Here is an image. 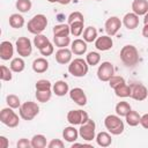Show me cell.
Instances as JSON below:
<instances>
[{
    "mask_svg": "<svg viewBox=\"0 0 148 148\" xmlns=\"http://www.w3.org/2000/svg\"><path fill=\"white\" fill-rule=\"evenodd\" d=\"M120 60L127 67H133L139 62V51L134 45H125L120 50Z\"/></svg>",
    "mask_w": 148,
    "mask_h": 148,
    "instance_id": "1",
    "label": "cell"
},
{
    "mask_svg": "<svg viewBox=\"0 0 148 148\" xmlns=\"http://www.w3.org/2000/svg\"><path fill=\"white\" fill-rule=\"evenodd\" d=\"M104 126L109 131V133L113 135H119L124 132L125 125L118 114H109L104 119Z\"/></svg>",
    "mask_w": 148,
    "mask_h": 148,
    "instance_id": "2",
    "label": "cell"
},
{
    "mask_svg": "<svg viewBox=\"0 0 148 148\" xmlns=\"http://www.w3.org/2000/svg\"><path fill=\"white\" fill-rule=\"evenodd\" d=\"M46 25H47V18L44 14H37L35 15L27 24V29L30 34H34V35H38V34H42L45 29H46Z\"/></svg>",
    "mask_w": 148,
    "mask_h": 148,
    "instance_id": "3",
    "label": "cell"
},
{
    "mask_svg": "<svg viewBox=\"0 0 148 148\" xmlns=\"http://www.w3.org/2000/svg\"><path fill=\"white\" fill-rule=\"evenodd\" d=\"M88 69H89V65L82 58H76V59L72 60L68 65L69 74H72L75 77H82V76L87 75Z\"/></svg>",
    "mask_w": 148,
    "mask_h": 148,
    "instance_id": "4",
    "label": "cell"
},
{
    "mask_svg": "<svg viewBox=\"0 0 148 148\" xmlns=\"http://www.w3.org/2000/svg\"><path fill=\"white\" fill-rule=\"evenodd\" d=\"M18 112H20V117L23 120L29 121V120H32L39 113V106L36 102L28 101V102H24L23 104H21Z\"/></svg>",
    "mask_w": 148,
    "mask_h": 148,
    "instance_id": "5",
    "label": "cell"
},
{
    "mask_svg": "<svg viewBox=\"0 0 148 148\" xmlns=\"http://www.w3.org/2000/svg\"><path fill=\"white\" fill-rule=\"evenodd\" d=\"M0 121L3 125L13 128V127H16L18 125L20 118L15 113V111H13V109L8 106V108H5V109L1 110V112H0Z\"/></svg>",
    "mask_w": 148,
    "mask_h": 148,
    "instance_id": "6",
    "label": "cell"
},
{
    "mask_svg": "<svg viewBox=\"0 0 148 148\" xmlns=\"http://www.w3.org/2000/svg\"><path fill=\"white\" fill-rule=\"evenodd\" d=\"M79 135L86 140V141H91L96 138V124L92 119H88L87 123L80 125L79 128Z\"/></svg>",
    "mask_w": 148,
    "mask_h": 148,
    "instance_id": "7",
    "label": "cell"
},
{
    "mask_svg": "<svg viewBox=\"0 0 148 148\" xmlns=\"http://www.w3.org/2000/svg\"><path fill=\"white\" fill-rule=\"evenodd\" d=\"M89 119V116L83 110H71L67 113V121L71 125H82L87 123Z\"/></svg>",
    "mask_w": 148,
    "mask_h": 148,
    "instance_id": "8",
    "label": "cell"
},
{
    "mask_svg": "<svg viewBox=\"0 0 148 148\" xmlns=\"http://www.w3.org/2000/svg\"><path fill=\"white\" fill-rule=\"evenodd\" d=\"M16 51L18 53V56H21L22 58L24 57H29L32 52V45H31V40L28 37H18L16 40Z\"/></svg>",
    "mask_w": 148,
    "mask_h": 148,
    "instance_id": "9",
    "label": "cell"
},
{
    "mask_svg": "<svg viewBox=\"0 0 148 148\" xmlns=\"http://www.w3.org/2000/svg\"><path fill=\"white\" fill-rule=\"evenodd\" d=\"M114 75V68L113 65L109 61H104L98 66L97 69V77L103 82H109L111 76Z\"/></svg>",
    "mask_w": 148,
    "mask_h": 148,
    "instance_id": "10",
    "label": "cell"
},
{
    "mask_svg": "<svg viewBox=\"0 0 148 148\" xmlns=\"http://www.w3.org/2000/svg\"><path fill=\"white\" fill-rule=\"evenodd\" d=\"M131 86V97L135 101H145L148 96V89L142 83H132Z\"/></svg>",
    "mask_w": 148,
    "mask_h": 148,
    "instance_id": "11",
    "label": "cell"
},
{
    "mask_svg": "<svg viewBox=\"0 0 148 148\" xmlns=\"http://www.w3.org/2000/svg\"><path fill=\"white\" fill-rule=\"evenodd\" d=\"M121 24H123V22H121V20H120L119 17H117V16H111V17H109V18L105 21L104 28H105L106 34L112 37V36L117 35V32L119 31Z\"/></svg>",
    "mask_w": 148,
    "mask_h": 148,
    "instance_id": "12",
    "label": "cell"
},
{
    "mask_svg": "<svg viewBox=\"0 0 148 148\" xmlns=\"http://www.w3.org/2000/svg\"><path fill=\"white\" fill-rule=\"evenodd\" d=\"M69 97L71 99L76 103L77 105L80 106H84L87 104V96H86V92L83 91V89L76 87V88H73L69 90Z\"/></svg>",
    "mask_w": 148,
    "mask_h": 148,
    "instance_id": "13",
    "label": "cell"
},
{
    "mask_svg": "<svg viewBox=\"0 0 148 148\" xmlns=\"http://www.w3.org/2000/svg\"><path fill=\"white\" fill-rule=\"evenodd\" d=\"M72 50L67 49V47H62L59 49L56 52V60L58 64L60 65H67L72 61Z\"/></svg>",
    "mask_w": 148,
    "mask_h": 148,
    "instance_id": "14",
    "label": "cell"
},
{
    "mask_svg": "<svg viewBox=\"0 0 148 148\" xmlns=\"http://www.w3.org/2000/svg\"><path fill=\"white\" fill-rule=\"evenodd\" d=\"M112 45H113V40L109 35L97 37L95 40V47L98 51H108L112 47Z\"/></svg>",
    "mask_w": 148,
    "mask_h": 148,
    "instance_id": "15",
    "label": "cell"
},
{
    "mask_svg": "<svg viewBox=\"0 0 148 148\" xmlns=\"http://www.w3.org/2000/svg\"><path fill=\"white\" fill-rule=\"evenodd\" d=\"M13 54H14L13 44L8 40H3L0 44V58L2 60H9V59H12Z\"/></svg>",
    "mask_w": 148,
    "mask_h": 148,
    "instance_id": "16",
    "label": "cell"
},
{
    "mask_svg": "<svg viewBox=\"0 0 148 148\" xmlns=\"http://www.w3.org/2000/svg\"><path fill=\"white\" fill-rule=\"evenodd\" d=\"M123 24L126 27V29L128 30H133L139 25V16L135 13H127L125 14V16L123 17Z\"/></svg>",
    "mask_w": 148,
    "mask_h": 148,
    "instance_id": "17",
    "label": "cell"
},
{
    "mask_svg": "<svg viewBox=\"0 0 148 148\" xmlns=\"http://www.w3.org/2000/svg\"><path fill=\"white\" fill-rule=\"evenodd\" d=\"M87 42L84 39H74L72 43H71V50L74 54L76 56H82L87 52Z\"/></svg>",
    "mask_w": 148,
    "mask_h": 148,
    "instance_id": "18",
    "label": "cell"
},
{
    "mask_svg": "<svg viewBox=\"0 0 148 148\" xmlns=\"http://www.w3.org/2000/svg\"><path fill=\"white\" fill-rule=\"evenodd\" d=\"M132 10L138 16L145 15L148 12V0H133Z\"/></svg>",
    "mask_w": 148,
    "mask_h": 148,
    "instance_id": "19",
    "label": "cell"
},
{
    "mask_svg": "<svg viewBox=\"0 0 148 148\" xmlns=\"http://www.w3.org/2000/svg\"><path fill=\"white\" fill-rule=\"evenodd\" d=\"M49 69V61L45 58H37L32 61V71L35 73H45Z\"/></svg>",
    "mask_w": 148,
    "mask_h": 148,
    "instance_id": "20",
    "label": "cell"
},
{
    "mask_svg": "<svg viewBox=\"0 0 148 148\" xmlns=\"http://www.w3.org/2000/svg\"><path fill=\"white\" fill-rule=\"evenodd\" d=\"M77 136H79V131L74 127V125L67 126L62 131V138L67 142H75L77 140Z\"/></svg>",
    "mask_w": 148,
    "mask_h": 148,
    "instance_id": "21",
    "label": "cell"
},
{
    "mask_svg": "<svg viewBox=\"0 0 148 148\" xmlns=\"http://www.w3.org/2000/svg\"><path fill=\"white\" fill-rule=\"evenodd\" d=\"M52 91L57 95V96H65L67 92H69V87H68V83L66 81H57L53 86H52Z\"/></svg>",
    "mask_w": 148,
    "mask_h": 148,
    "instance_id": "22",
    "label": "cell"
},
{
    "mask_svg": "<svg viewBox=\"0 0 148 148\" xmlns=\"http://www.w3.org/2000/svg\"><path fill=\"white\" fill-rule=\"evenodd\" d=\"M95 139H96L97 145L101 147H109L112 143V138H111L110 133H108V132H99Z\"/></svg>",
    "mask_w": 148,
    "mask_h": 148,
    "instance_id": "23",
    "label": "cell"
},
{
    "mask_svg": "<svg viewBox=\"0 0 148 148\" xmlns=\"http://www.w3.org/2000/svg\"><path fill=\"white\" fill-rule=\"evenodd\" d=\"M9 25L14 29H20L24 25V17L18 14V13H15V14H12L9 16Z\"/></svg>",
    "mask_w": 148,
    "mask_h": 148,
    "instance_id": "24",
    "label": "cell"
},
{
    "mask_svg": "<svg viewBox=\"0 0 148 148\" xmlns=\"http://www.w3.org/2000/svg\"><path fill=\"white\" fill-rule=\"evenodd\" d=\"M9 67L14 73H21L25 67V62H24L22 57H17V58L12 59V61L9 64Z\"/></svg>",
    "mask_w": 148,
    "mask_h": 148,
    "instance_id": "25",
    "label": "cell"
},
{
    "mask_svg": "<svg viewBox=\"0 0 148 148\" xmlns=\"http://www.w3.org/2000/svg\"><path fill=\"white\" fill-rule=\"evenodd\" d=\"M98 36H97V30H96V28H94V27H87L84 30H83V39L87 42V43H92V42H95L96 40V38H97Z\"/></svg>",
    "mask_w": 148,
    "mask_h": 148,
    "instance_id": "26",
    "label": "cell"
},
{
    "mask_svg": "<svg viewBox=\"0 0 148 148\" xmlns=\"http://www.w3.org/2000/svg\"><path fill=\"white\" fill-rule=\"evenodd\" d=\"M125 119H126V123H127V125H130V126H138L139 124H140V119H141V116L136 112V111H134V110H131L127 114H126V117H125Z\"/></svg>",
    "mask_w": 148,
    "mask_h": 148,
    "instance_id": "27",
    "label": "cell"
},
{
    "mask_svg": "<svg viewBox=\"0 0 148 148\" xmlns=\"http://www.w3.org/2000/svg\"><path fill=\"white\" fill-rule=\"evenodd\" d=\"M71 34V28L69 24H57L53 27V36H69Z\"/></svg>",
    "mask_w": 148,
    "mask_h": 148,
    "instance_id": "28",
    "label": "cell"
},
{
    "mask_svg": "<svg viewBox=\"0 0 148 148\" xmlns=\"http://www.w3.org/2000/svg\"><path fill=\"white\" fill-rule=\"evenodd\" d=\"M114 92H116V96L118 97H131V86L126 84V82L121 83L120 86H118L117 88H114Z\"/></svg>",
    "mask_w": 148,
    "mask_h": 148,
    "instance_id": "29",
    "label": "cell"
},
{
    "mask_svg": "<svg viewBox=\"0 0 148 148\" xmlns=\"http://www.w3.org/2000/svg\"><path fill=\"white\" fill-rule=\"evenodd\" d=\"M132 110L130 103L123 101V102H119L117 103L116 105V113L119 116V117H126V114Z\"/></svg>",
    "mask_w": 148,
    "mask_h": 148,
    "instance_id": "30",
    "label": "cell"
},
{
    "mask_svg": "<svg viewBox=\"0 0 148 148\" xmlns=\"http://www.w3.org/2000/svg\"><path fill=\"white\" fill-rule=\"evenodd\" d=\"M71 28V34L75 37H79L83 34V28H84V22L83 21H76L69 24Z\"/></svg>",
    "mask_w": 148,
    "mask_h": 148,
    "instance_id": "31",
    "label": "cell"
},
{
    "mask_svg": "<svg viewBox=\"0 0 148 148\" xmlns=\"http://www.w3.org/2000/svg\"><path fill=\"white\" fill-rule=\"evenodd\" d=\"M46 138L43 134H36L31 139V147L32 148H44L46 147Z\"/></svg>",
    "mask_w": 148,
    "mask_h": 148,
    "instance_id": "32",
    "label": "cell"
},
{
    "mask_svg": "<svg viewBox=\"0 0 148 148\" xmlns=\"http://www.w3.org/2000/svg\"><path fill=\"white\" fill-rule=\"evenodd\" d=\"M53 43L59 49L67 47L71 44V38L69 36H53Z\"/></svg>",
    "mask_w": 148,
    "mask_h": 148,
    "instance_id": "33",
    "label": "cell"
},
{
    "mask_svg": "<svg viewBox=\"0 0 148 148\" xmlns=\"http://www.w3.org/2000/svg\"><path fill=\"white\" fill-rule=\"evenodd\" d=\"M49 43H50L49 38H47L46 36L42 35V34L35 35V37H34V45H35V46H36L38 50L43 49V47H44V46H46Z\"/></svg>",
    "mask_w": 148,
    "mask_h": 148,
    "instance_id": "34",
    "label": "cell"
},
{
    "mask_svg": "<svg viewBox=\"0 0 148 148\" xmlns=\"http://www.w3.org/2000/svg\"><path fill=\"white\" fill-rule=\"evenodd\" d=\"M52 97V89L51 90H36V98L40 103H46Z\"/></svg>",
    "mask_w": 148,
    "mask_h": 148,
    "instance_id": "35",
    "label": "cell"
},
{
    "mask_svg": "<svg viewBox=\"0 0 148 148\" xmlns=\"http://www.w3.org/2000/svg\"><path fill=\"white\" fill-rule=\"evenodd\" d=\"M6 103H7V105H8L9 108H12V109H20V106H21V101H20L18 96H16V95H14V94L7 95V97H6Z\"/></svg>",
    "mask_w": 148,
    "mask_h": 148,
    "instance_id": "36",
    "label": "cell"
},
{
    "mask_svg": "<svg viewBox=\"0 0 148 148\" xmlns=\"http://www.w3.org/2000/svg\"><path fill=\"white\" fill-rule=\"evenodd\" d=\"M15 6H16V9L20 13H28L31 9L32 3H31L30 0H17Z\"/></svg>",
    "mask_w": 148,
    "mask_h": 148,
    "instance_id": "37",
    "label": "cell"
},
{
    "mask_svg": "<svg viewBox=\"0 0 148 148\" xmlns=\"http://www.w3.org/2000/svg\"><path fill=\"white\" fill-rule=\"evenodd\" d=\"M86 61L88 62L89 66H96L99 61H101V56L98 52H95V51H91L87 54L86 57Z\"/></svg>",
    "mask_w": 148,
    "mask_h": 148,
    "instance_id": "38",
    "label": "cell"
},
{
    "mask_svg": "<svg viewBox=\"0 0 148 148\" xmlns=\"http://www.w3.org/2000/svg\"><path fill=\"white\" fill-rule=\"evenodd\" d=\"M0 71H1V73H0V79L2 80V81H10L12 79H13V71L10 69V67H7V66H5V65H1V67H0Z\"/></svg>",
    "mask_w": 148,
    "mask_h": 148,
    "instance_id": "39",
    "label": "cell"
},
{
    "mask_svg": "<svg viewBox=\"0 0 148 148\" xmlns=\"http://www.w3.org/2000/svg\"><path fill=\"white\" fill-rule=\"evenodd\" d=\"M35 88H36V90H51L52 89V83L49 80L40 79L36 82Z\"/></svg>",
    "mask_w": 148,
    "mask_h": 148,
    "instance_id": "40",
    "label": "cell"
},
{
    "mask_svg": "<svg viewBox=\"0 0 148 148\" xmlns=\"http://www.w3.org/2000/svg\"><path fill=\"white\" fill-rule=\"evenodd\" d=\"M124 82H125V79L123 76H120V75H112L111 79L109 80V86L114 89V88H117L118 86H120Z\"/></svg>",
    "mask_w": 148,
    "mask_h": 148,
    "instance_id": "41",
    "label": "cell"
},
{
    "mask_svg": "<svg viewBox=\"0 0 148 148\" xmlns=\"http://www.w3.org/2000/svg\"><path fill=\"white\" fill-rule=\"evenodd\" d=\"M76 21H83L84 22V18H83V15L81 12H73L69 14L68 18H67V24H71L73 22H76Z\"/></svg>",
    "mask_w": 148,
    "mask_h": 148,
    "instance_id": "42",
    "label": "cell"
},
{
    "mask_svg": "<svg viewBox=\"0 0 148 148\" xmlns=\"http://www.w3.org/2000/svg\"><path fill=\"white\" fill-rule=\"evenodd\" d=\"M39 52H40V54H42V56H44V57H49V56H51V54L54 52L53 44L50 42L46 46H44L43 49H40V50H39Z\"/></svg>",
    "mask_w": 148,
    "mask_h": 148,
    "instance_id": "43",
    "label": "cell"
},
{
    "mask_svg": "<svg viewBox=\"0 0 148 148\" xmlns=\"http://www.w3.org/2000/svg\"><path fill=\"white\" fill-rule=\"evenodd\" d=\"M64 146H65V143L60 139H52L47 143V147L49 148H64Z\"/></svg>",
    "mask_w": 148,
    "mask_h": 148,
    "instance_id": "44",
    "label": "cell"
},
{
    "mask_svg": "<svg viewBox=\"0 0 148 148\" xmlns=\"http://www.w3.org/2000/svg\"><path fill=\"white\" fill-rule=\"evenodd\" d=\"M16 146H17L18 148H29V147H31V141H29L28 139L22 138V139H20V140L17 141Z\"/></svg>",
    "mask_w": 148,
    "mask_h": 148,
    "instance_id": "45",
    "label": "cell"
},
{
    "mask_svg": "<svg viewBox=\"0 0 148 148\" xmlns=\"http://www.w3.org/2000/svg\"><path fill=\"white\" fill-rule=\"evenodd\" d=\"M140 125H141L143 128L148 130V113H145L143 116H141V119H140Z\"/></svg>",
    "mask_w": 148,
    "mask_h": 148,
    "instance_id": "46",
    "label": "cell"
},
{
    "mask_svg": "<svg viewBox=\"0 0 148 148\" xmlns=\"http://www.w3.org/2000/svg\"><path fill=\"white\" fill-rule=\"evenodd\" d=\"M8 146H9L8 139H7L6 136L1 135V136H0V148H8Z\"/></svg>",
    "mask_w": 148,
    "mask_h": 148,
    "instance_id": "47",
    "label": "cell"
},
{
    "mask_svg": "<svg viewBox=\"0 0 148 148\" xmlns=\"http://www.w3.org/2000/svg\"><path fill=\"white\" fill-rule=\"evenodd\" d=\"M142 36L145 38H148V24H145L142 28Z\"/></svg>",
    "mask_w": 148,
    "mask_h": 148,
    "instance_id": "48",
    "label": "cell"
},
{
    "mask_svg": "<svg viewBox=\"0 0 148 148\" xmlns=\"http://www.w3.org/2000/svg\"><path fill=\"white\" fill-rule=\"evenodd\" d=\"M72 0H59V3L60 5H68Z\"/></svg>",
    "mask_w": 148,
    "mask_h": 148,
    "instance_id": "49",
    "label": "cell"
},
{
    "mask_svg": "<svg viewBox=\"0 0 148 148\" xmlns=\"http://www.w3.org/2000/svg\"><path fill=\"white\" fill-rule=\"evenodd\" d=\"M143 16H145V17H143V23H145V24H148V12H147Z\"/></svg>",
    "mask_w": 148,
    "mask_h": 148,
    "instance_id": "50",
    "label": "cell"
},
{
    "mask_svg": "<svg viewBox=\"0 0 148 148\" xmlns=\"http://www.w3.org/2000/svg\"><path fill=\"white\" fill-rule=\"evenodd\" d=\"M49 2H51V3H54V2H59V0H47Z\"/></svg>",
    "mask_w": 148,
    "mask_h": 148,
    "instance_id": "51",
    "label": "cell"
},
{
    "mask_svg": "<svg viewBox=\"0 0 148 148\" xmlns=\"http://www.w3.org/2000/svg\"><path fill=\"white\" fill-rule=\"evenodd\" d=\"M96 1H102V0H96Z\"/></svg>",
    "mask_w": 148,
    "mask_h": 148,
    "instance_id": "52",
    "label": "cell"
}]
</instances>
